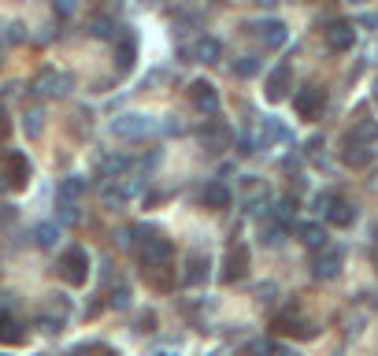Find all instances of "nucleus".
Masks as SVG:
<instances>
[{
    "label": "nucleus",
    "mask_w": 378,
    "mask_h": 356,
    "mask_svg": "<svg viewBox=\"0 0 378 356\" xmlns=\"http://www.w3.org/2000/svg\"><path fill=\"white\" fill-rule=\"evenodd\" d=\"M89 34H93V38H111V41L119 38V34H115V26H111L108 19H96V23L89 26Z\"/></svg>",
    "instance_id": "31"
},
{
    "label": "nucleus",
    "mask_w": 378,
    "mask_h": 356,
    "mask_svg": "<svg viewBox=\"0 0 378 356\" xmlns=\"http://www.w3.org/2000/svg\"><path fill=\"white\" fill-rule=\"evenodd\" d=\"M330 197H334V193H319V197H316V212H326V204H330Z\"/></svg>",
    "instance_id": "38"
},
{
    "label": "nucleus",
    "mask_w": 378,
    "mask_h": 356,
    "mask_svg": "<svg viewBox=\"0 0 378 356\" xmlns=\"http://www.w3.org/2000/svg\"><path fill=\"white\" fill-rule=\"evenodd\" d=\"M374 267H378V249H374Z\"/></svg>",
    "instance_id": "40"
},
{
    "label": "nucleus",
    "mask_w": 378,
    "mask_h": 356,
    "mask_svg": "<svg viewBox=\"0 0 378 356\" xmlns=\"http://www.w3.org/2000/svg\"><path fill=\"white\" fill-rule=\"evenodd\" d=\"M341 267H345V249H341V245H323V249H316V260H311V274H316L319 282L338 279Z\"/></svg>",
    "instance_id": "4"
},
{
    "label": "nucleus",
    "mask_w": 378,
    "mask_h": 356,
    "mask_svg": "<svg viewBox=\"0 0 378 356\" xmlns=\"http://www.w3.org/2000/svg\"><path fill=\"white\" fill-rule=\"evenodd\" d=\"M289 82H293V71H289V63H282V67H274L267 74V101H282V96L289 93Z\"/></svg>",
    "instance_id": "14"
},
{
    "label": "nucleus",
    "mask_w": 378,
    "mask_h": 356,
    "mask_svg": "<svg viewBox=\"0 0 378 356\" xmlns=\"http://www.w3.org/2000/svg\"><path fill=\"white\" fill-rule=\"evenodd\" d=\"M208 274H211V260H208V256H201V252H193L189 260H186L182 282L186 286H201V282H208Z\"/></svg>",
    "instance_id": "15"
},
{
    "label": "nucleus",
    "mask_w": 378,
    "mask_h": 356,
    "mask_svg": "<svg viewBox=\"0 0 378 356\" xmlns=\"http://www.w3.org/2000/svg\"><path fill=\"white\" fill-rule=\"evenodd\" d=\"M52 11L60 19H67V15H74V0H52Z\"/></svg>",
    "instance_id": "32"
},
{
    "label": "nucleus",
    "mask_w": 378,
    "mask_h": 356,
    "mask_svg": "<svg viewBox=\"0 0 378 356\" xmlns=\"http://www.w3.org/2000/svg\"><path fill=\"white\" fill-rule=\"evenodd\" d=\"M134 234L141 238V245H138V260H141V271H149V267H160V264H171V256H174V245L167 238H163L156 226H134Z\"/></svg>",
    "instance_id": "1"
},
{
    "label": "nucleus",
    "mask_w": 378,
    "mask_h": 356,
    "mask_svg": "<svg viewBox=\"0 0 378 356\" xmlns=\"http://www.w3.org/2000/svg\"><path fill=\"white\" fill-rule=\"evenodd\" d=\"M260 301H264V304L274 301V286H271V282H267V286H260Z\"/></svg>",
    "instance_id": "37"
},
{
    "label": "nucleus",
    "mask_w": 378,
    "mask_h": 356,
    "mask_svg": "<svg viewBox=\"0 0 378 356\" xmlns=\"http://www.w3.org/2000/svg\"><path fill=\"white\" fill-rule=\"evenodd\" d=\"M186 56H196L201 63H219V60H223V41L211 38V34H204V38H196L193 48H186Z\"/></svg>",
    "instance_id": "13"
},
{
    "label": "nucleus",
    "mask_w": 378,
    "mask_h": 356,
    "mask_svg": "<svg viewBox=\"0 0 378 356\" xmlns=\"http://www.w3.org/2000/svg\"><path fill=\"white\" fill-rule=\"evenodd\" d=\"M371 160H374V149H371V145L345 138V152H341V164H345V167H356V171H360V167H367Z\"/></svg>",
    "instance_id": "12"
},
{
    "label": "nucleus",
    "mask_w": 378,
    "mask_h": 356,
    "mask_svg": "<svg viewBox=\"0 0 378 356\" xmlns=\"http://www.w3.org/2000/svg\"><path fill=\"white\" fill-rule=\"evenodd\" d=\"M282 238H286V223H267L264 230H260V241H264V245H282Z\"/></svg>",
    "instance_id": "27"
},
{
    "label": "nucleus",
    "mask_w": 378,
    "mask_h": 356,
    "mask_svg": "<svg viewBox=\"0 0 378 356\" xmlns=\"http://www.w3.org/2000/svg\"><path fill=\"white\" fill-rule=\"evenodd\" d=\"M108 304H111V308H130V289L126 286H119V289H111V294H108Z\"/></svg>",
    "instance_id": "30"
},
{
    "label": "nucleus",
    "mask_w": 378,
    "mask_h": 356,
    "mask_svg": "<svg viewBox=\"0 0 378 356\" xmlns=\"http://www.w3.org/2000/svg\"><path fill=\"white\" fill-rule=\"evenodd\" d=\"M256 4H260V8H274V4H278V0H256Z\"/></svg>",
    "instance_id": "39"
},
{
    "label": "nucleus",
    "mask_w": 378,
    "mask_h": 356,
    "mask_svg": "<svg viewBox=\"0 0 378 356\" xmlns=\"http://www.w3.org/2000/svg\"><path fill=\"white\" fill-rule=\"evenodd\" d=\"M234 74H238V78H252V74H260V60H256V56H241V60H234Z\"/></svg>",
    "instance_id": "29"
},
{
    "label": "nucleus",
    "mask_w": 378,
    "mask_h": 356,
    "mask_svg": "<svg viewBox=\"0 0 378 356\" xmlns=\"http://www.w3.org/2000/svg\"><path fill=\"white\" fill-rule=\"evenodd\" d=\"M23 38H26V30H23L19 23H11V26L4 30V41H11V45H15V41H23Z\"/></svg>",
    "instance_id": "33"
},
{
    "label": "nucleus",
    "mask_w": 378,
    "mask_h": 356,
    "mask_svg": "<svg viewBox=\"0 0 378 356\" xmlns=\"http://www.w3.org/2000/svg\"><path fill=\"white\" fill-rule=\"evenodd\" d=\"M56 271H60V279L67 286H86V279H89V252L82 245H71L67 252L60 256Z\"/></svg>",
    "instance_id": "3"
},
{
    "label": "nucleus",
    "mask_w": 378,
    "mask_h": 356,
    "mask_svg": "<svg viewBox=\"0 0 378 356\" xmlns=\"http://www.w3.org/2000/svg\"><path fill=\"white\" fill-rule=\"evenodd\" d=\"M297 234H301V241H304L308 249H323L326 245V230H323L319 223H301Z\"/></svg>",
    "instance_id": "22"
},
{
    "label": "nucleus",
    "mask_w": 378,
    "mask_h": 356,
    "mask_svg": "<svg viewBox=\"0 0 378 356\" xmlns=\"http://www.w3.org/2000/svg\"><path fill=\"white\" fill-rule=\"evenodd\" d=\"M0 356H4V352H0Z\"/></svg>",
    "instance_id": "43"
},
{
    "label": "nucleus",
    "mask_w": 378,
    "mask_h": 356,
    "mask_svg": "<svg viewBox=\"0 0 378 356\" xmlns=\"http://www.w3.org/2000/svg\"><path fill=\"white\" fill-rule=\"evenodd\" d=\"M271 141H289V130H286L282 123H274V119H264V126H260V138H256V145H264V149H267Z\"/></svg>",
    "instance_id": "20"
},
{
    "label": "nucleus",
    "mask_w": 378,
    "mask_h": 356,
    "mask_svg": "<svg viewBox=\"0 0 378 356\" xmlns=\"http://www.w3.org/2000/svg\"><path fill=\"white\" fill-rule=\"evenodd\" d=\"M323 216H326V223H330V226H341V230H345V226L356 223V204L341 201V197H330V204H326Z\"/></svg>",
    "instance_id": "11"
},
{
    "label": "nucleus",
    "mask_w": 378,
    "mask_h": 356,
    "mask_svg": "<svg viewBox=\"0 0 378 356\" xmlns=\"http://www.w3.org/2000/svg\"><path fill=\"white\" fill-rule=\"evenodd\" d=\"M152 323H156V316H152V312H145V316L138 319V330H152Z\"/></svg>",
    "instance_id": "36"
},
{
    "label": "nucleus",
    "mask_w": 378,
    "mask_h": 356,
    "mask_svg": "<svg viewBox=\"0 0 378 356\" xmlns=\"http://www.w3.org/2000/svg\"><path fill=\"white\" fill-rule=\"evenodd\" d=\"M115 60H119V67L130 71L138 60V45H134V34H119L115 38Z\"/></svg>",
    "instance_id": "19"
},
{
    "label": "nucleus",
    "mask_w": 378,
    "mask_h": 356,
    "mask_svg": "<svg viewBox=\"0 0 378 356\" xmlns=\"http://www.w3.org/2000/svg\"><path fill=\"white\" fill-rule=\"evenodd\" d=\"M67 89H71V74H63L56 67H41L34 78V93H41V96H60Z\"/></svg>",
    "instance_id": "8"
},
{
    "label": "nucleus",
    "mask_w": 378,
    "mask_h": 356,
    "mask_svg": "<svg viewBox=\"0 0 378 356\" xmlns=\"http://www.w3.org/2000/svg\"><path fill=\"white\" fill-rule=\"evenodd\" d=\"M82 193H86V178H63V182L56 186V201H74L78 204Z\"/></svg>",
    "instance_id": "23"
},
{
    "label": "nucleus",
    "mask_w": 378,
    "mask_h": 356,
    "mask_svg": "<svg viewBox=\"0 0 378 356\" xmlns=\"http://www.w3.org/2000/svg\"><path fill=\"white\" fill-rule=\"evenodd\" d=\"M108 130L115 138H123V141H145V138H152L160 130V123L152 116H138V111H130V116H115Z\"/></svg>",
    "instance_id": "2"
},
{
    "label": "nucleus",
    "mask_w": 378,
    "mask_h": 356,
    "mask_svg": "<svg viewBox=\"0 0 378 356\" xmlns=\"http://www.w3.org/2000/svg\"><path fill=\"white\" fill-rule=\"evenodd\" d=\"M201 141L211 145V149H223V145L230 141V134L223 130V126H208V130H201Z\"/></svg>",
    "instance_id": "28"
},
{
    "label": "nucleus",
    "mask_w": 378,
    "mask_h": 356,
    "mask_svg": "<svg viewBox=\"0 0 378 356\" xmlns=\"http://www.w3.org/2000/svg\"><path fill=\"white\" fill-rule=\"evenodd\" d=\"M249 274V245L238 241V245L226 249V260H223V282H241Z\"/></svg>",
    "instance_id": "6"
},
{
    "label": "nucleus",
    "mask_w": 378,
    "mask_h": 356,
    "mask_svg": "<svg viewBox=\"0 0 378 356\" xmlns=\"http://www.w3.org/2000/svg\"><path fill=\"white\" fill-rule=\"evenodd\" d=\"M189 101H193L196 111H204L208 119L219 116V93H216V86H211V82H204V78H196V82L189 86Z\"/></svg>",
    "instance_id": "9"
},
{
    "label": "nucleus",
    "mask_w": 378,
    "mask_h": 356,
    "mask_svg": "<svg viewBox=\"0 0 378 356\" xmlns=\"http://www.w3.org/2000/svg\"><path fill=\"white\" fill-rule=\"evenodd\" d=\"M126 167H130V160H126V156H115V152H111V156H104L101 164H96V178H119Z\"/></svg>",
    "instance_id": "21"
},
{
    "label": "nucleus",
    "mask_w": 378,
    "mask_h": 356,
    "mask_svg": "<svg viewBox=\"0 0 378 356\" xmlns=\"http://www.w3.org/2000/svg\"><path fill=\"white\" fill-rule=\"evenodd\" d=\"M23 130H26V138H38L45 130V111L41 108H30L23 116Z\"/></svg>",
    "instance_id": "24"
},
{
    "label": "nucleus",
    "mask_w": 378,
    "mask_h": 356,
    "mask_svg": "<svg viewBox=\"0 0 378 356\" xmlns=\"http://www.w3.org/2000/svg\"><path fill=\"white\" fill-rule=\"evenodd\" d=\"M15 216H19V212H15V204H0V226H11Z\"/></svg>",
    "instance_id": "34"
},
{
    "label": "nucleus",
    "mask_w": 378,
    "mask_h": 356,
    "mask_svg": "<svg viewBox=\"0 0 378 356\" xmlns=\"http://www.w3.org/2000/svg\"><path fill=\"white\" fill-rule=\"evenodd\" d=\"M0 178H4L8 189H26V182H30V160H26L23 152H8Z\"/></svg>",
    "instance_id": "7"
},
{
    "label": "nucleus",
    "mask_w": 378,
    "mask_h": 356,
    "mask_svg": "<svg viewBox=\"0 0 378 356\" xmlns=\"http://www.w3.org/2000/svg\"><path fill=\"white\" fill-rule=\"evenodd\" d=\"M23 342V323L8 308H0V345H19Z\"/></svg>",
    "instance_id": "18"
},
{
    "label": "nucleus",
    "mask_w": 378,
    "mask_h": 356,
    "mask_svg": "<svg viewBox=\"0 0 378 356\" xmlns=\"http://www.w3.org/2000/svg\"><path fill=\"white\" fill-rule=\"evenodd\" d=\"M374 241H378V226H374Z\"/></svg>",
    "instance_id": "41"
},
{
    "label": "nucleus",
    "mask_w": 378,
    "mask_h": 356,
    "mask_svg": "<svg viewBox=\"0 0 378 356\" xmlns=\"http://www.w3.org/2000/svg\"><path fill=\"white\" fill-rule=\"evenodd\" d=\"M249 30H252L260 41H264V48H282V45H286V26L278 23V19H260V23H252Z\"/></svg>",
    "instance_id": "10"
},
{
    "label": "nucleus",
    "mask_w": 378,
    "mask_h": 356,
    "mask_svg": "<svg viewBox=\"0 0 378 356\" xmlns=\"http://www.w3.org/2000/svg\"><path fill=\"white\" fill-rule=\"evenodd\" d=\"M156 356H171V352H156Z\"/></svg>",
    "instance_id": "42"
},
{
    "label": "nucleus",
    "mask_w": 378,
    "mask_h": 356,
    "mask_svg": "<svg viewBox=\"0 0 378 356\" xmlns=\"http://www.w3.org/2000/svg\"><path fill=\"white\" fill-rule=\"evenodd\" d=\"M326 45H330L334 52H349V48L356 45V30L349 23H334L330 30H326Z\"/></svg>",
    "instance_id": "16"
},
{
    "label": "nucleus",
    "mask_w": 378,
    "mask_h": 356,
    "mask_svg": "<svg viewBox=\"0 0 378 356\" xmlns=\"http://www.w3.org/2000/svg\"><path fill=\"white\" fill-rule=\"evenodd\" d=\"M230 201H234V193H230L223 182H208L204 193H201V204H204V208H216V212L230 208Z\"/></svg>",
    "instance_id": "17"
},
{
    "label": "nucleus",
    "mask_w": 378,
    "mask_h": 356,
    "mask_svg": "<svg viewBox=\"0 0 378 356\" xmlns=\"http://www.w3.org/2000/svg\"><path fill=\"white\" fill-rule=\"evenodd\" d=\"M249 352H252V356H267V352H271V342H252Z\"/></svg>",
    "instance_id": "35"
},
{
    "label": "nucleus",
    "mask_w": 378,
    "mask_h": 356,
    "mask_svg": "<svg viewBox=\"0 0 378 356\" xmlns=\"http://www.w3.org/2000/svg\"><path fill=\"white\" fill-rule=\"evenodd\" d=\"M293 108H297L301 119H319L323 108H326V89L319 86H304L297 96H293Z\"/></svg>",
    "instance_id": "5"
},
{
    "label": "nucleus",
    "mask_w": 378,
    "mask_h": 356,
    "mask_svg": "<svg viewBox=\"0 0 378 356\" xmlns=\"http://www.w3.org/2000/svg\"><path fill=\"white\" fill-rule=\"evenodd\" d=\"M34 238H38V245H41V249H52V245H56V238H60V223H41L38 230H34Z\"/></svg>",
    "instance_id": "26"
},
{
    "label": "nucleus",
    "mask_w": 378,
    "mask_h": 356,
    "mask_svg": "<svg viewBox=\"0 0 378 356\" xmlns=\"http://www.w3.org/2000/svg\"><path fill=\"white\" fill-rule=\"evenodd\" d=\"M374 138H378V123H374V119H360L356 130L349 134V141H364V145H371Z\"/></svg>",
    "instance_id": "25"
}]
</instances>
